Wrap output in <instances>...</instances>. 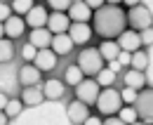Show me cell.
Here are the masks:
<instances>
[{"instance_id": "6da1fadb", "label": "cell", "mask_w": 153, "mask_h": 125, "mask_svg": "<svg viewBox=\"0 0 153 125\" xmlns=\"http://www.w3.org/2000/svg\"><path fill=\"white\" fill-rule=\"evenodd\" d=\"M127 28L125 21V10H120L118 5H108L104 2L101 7L92 10V31L99 38H118Z\"/></svg>"}, {"instance_id": "7a4b0ae2", "label": "cell", "mask_w": 153, "mask_h": 125, "mask_svg": "<svg viewBox=\"0 0 153 125\" xmlns=\"http://www.w3.org/2000/svg\"><path fill=\"white\" fill-rule=\"evenodd\" d=\"M94 106H97V111H99L101 118H104V116H115L118 109L123 106L120 92H118L113 85L101 88V90H99V94H97V99H94Z\"/></svg>"}, {"instance_id": "3957f363", "label": "cell", "mask_w": 153, "mask_h": 125, "mask_svg": "<svg viewBox=\"0 0 153 125\" xmlns=\"http://www.w3.org/2000/svg\"><path fill=\"white\" fill-rule=\"evenodd\" d=\"M78 66H80V71L85 73V76H94L99 69H104L106 66V61H104V57L99 54L97 47H87V45H82V50L78 52Z\"/></svg>"}, {"instance_id": "277c9868", "label": "cell", "mask_w": 153, "mask_h": 125, "mask_svg": "<svg viewBox=\"0 0 153 125\" xmlns=\"http://www.w3.org/2000/svg\"><path fill=\"white\" fill-rule=\"evenodd\" d=\"M125 21H127V26L134 28V31H141V28H149L153 24V12L151 7H146V5H134V7H127V12H125Z\"/></svg>"}, {"instance_id": "5b68a950", "label": "cell", "mask_w": 153, "mask_h": 125, "mask_svg": "<svg viewBox=\"0 0 153 125\" xmlns=\"http://www.w3.org/2000/svg\"><path fill=\"white\" fill-rule=\"evenodd\" d=\"M99 83H97L92 76H85L80 83L76 85V99H80V102H85V104H94V99H97V94H99Z\"/></svg>"}, {"instance_id": "8992f818", "label": "cell", "mask_w": 153, "mask_h": 125, "mask_svg": "<svg viewBox=\"0 0 153 125\" xmlns=\"http://www.w3.org/2000/svg\"><path fill=\"white\" fill-rule=\"evenodd\" d=\"M71 40H73V45L78 47H82V45H87L92 36H94V31H92V26L87 24V21H71V26H68V31H66Z\"/></svg>"}, {"instance_id": "52a82bcc", "label": "cell", "mask_w": 153, "mask_h": 125, "mask_svg": "<svg viewBox=\"0 0 153 125\" xmlns=\"http://www.w3.org/2000/svg\"><path fill=\"white\" fill-rule=\"evenodd\" d=\"M42 97L47 99V102H59V99H64L66 97V90L68 85L61 80V78H47L45 83H42Z\"/></svg>"}, {"instance_id": "ba28073f", "label": "cell", "mask_w": 153, "mask_h": 125, "mask_svg": "<svg viewBox=\"0 0 153 125\" xmlns=\"http://www.w3.org/2000/svg\"><path fill=\"white\" fill-rule=\"evenodd\" d=\"M2 33H5V38H10V40H19L26 33V21H24V17L10 14V17L2 21Z\"/></svg>"}, {"instance_id": "9c48e42d", "label": "cell", "mask_w": 153, "mask_h": 125, "mask_svg": "<svg viewBox=\"0 0 153 125\" xmlns=\"http://www.w3.org/2000/svg\"><path fill=\"white\" fill-rule=\"evenodd\" d=\"M151 104H153V92L151 88L149 90H139L137 92V99H134L132 106L137 109V116H139V121H151Z\"/></svg>"}, {"instance_id": "30bf717a", "label": "cell", "mask_w": 153, "mask_h": 125, "mask_svg": "<svg viewBox=\"0 0 153 125\" xmlns=\"http://www.w3.org/2000/svg\"><path fill=\"white\" fill-rule=\"evenodd\" d=\"M57 61H59L57 54L52 52L50 47H42V50H36V57H33L31 64L45 73V71H54V69H57Z\"/></svg>"}, {"instance_id": "8fae6325", "label": "cell", "mask_w": 153, "mask_h": 125, "mask_svg": "<svg viewBox=\"0 0 153 125\" xmlns=\"http://www.w3.org/2000/svg\"><path fill=\"white\" fill-rule=\"evenodd\" d=\"M87 113H90V104H85V102H80V99H71V102L66 104V118L73 125L85 123Z\"/></svg>"}, {"instance_id": "7c38bea8", "label": "cell", "mask_w": 153, "mask_h": 125, "mask_svg": "<svg viewBox=\"0 0 153 125\" xmlns=\"http://www.w3.org/2000/svg\"><path fill=\"white\" fill-rule=\"evenodd\" d=\"M73 40H71V36L68 33H52V38H50V50L57 54V57H66V54L73 52Z\"/></svg>"}, {"instance_id": "4fadbf2b", "label": "cell", "mask_w": 153, "mask_h": 125, "mask_svg": "<svg viewBox=\"0 0 153 125\" xmlns=\"http://www.w3.org/2000/svg\"><path fill=\"white\" fill-rule=\"evenodd\" d=\"M68 26H71V19H68L66 12H50V14H47L45 28H47L50 33H66Z\"/></svg>"}, {"instance_id": "5bb4252c", "label": "cell", "mask_w": 153, "mask_h": 125, "mask_svg": "<svg viewBox=\"0 0 153 125\" xmlns=\"http://www.w3.org/2000/svg\"><path fill=\"white\" fill-rule=\"evenodd\" d=\"M47 7H42V5H33L26 14H24V21H26V28H40V26H45L47 24Z\"/></svg>"}, {"instance_id": "9a60e30c", "label": "cell", "mask_w": 153, "mask_h": 125, "mask_svg": "<svg viewBox=\"0 0 153 125\" xmlns=\"http://www.w3.org/2000/svg\"><path fill=\"white\" fill-rule=\"evenodd\" d=\"M40 83H42V71L36 69L31 61H26L19 69V85L26 88V85H40Z\"/></svg>"}, {"instance_id": "2e32d148", "label": "cell", "mask_w": 153, "mask_h": 125, "mask_svg": "<svg viewBox=\"0 0 153 125\" xmlns=\"http://www.w3.org/2000/svg\"><path fill=\"white\" fill-rule=\"evenodd\" d=\"M66 14L71 21H90L92 19V7L85 2V0H73L66 10Z\"/></svg>"}, {"instance_id": "e0dca14e", "label": "cell", "mask_w": 153, "mask_h": 125, "mask_svg": "<svg viewBox=\"0 0 153 125\" xmlns=\"http://www.w3.org/2000/svg\"><path fill=\"white\" fill-rule=\"evenodd\" d=\"M115 43H118V47L123 50V52H134V50H139L141 47V40H139V31H130V28H125L120 36L115 38Z\"/></svg>"}, {"instance_id": "ac0fdd59", "label": "cell", "mask_w": 153, "mask_h": 125, "mask_svg": "<svg viewBox=\"0 0 153 125\" xmlns=\"http://www.w3.org/2000/svg\"><path fill=\"white\" fill-rule=\"evenodd\" d=\"M21 104H24V109H36L40 106L42 102H45V97H42V90L38 88V85H26V88L21 90Z\"/></svg>"}, {"instance_id": "d6986e66", "label": "cell", "mask_w": 153, "mask_h": 125, "mask_svg": "<svg viewBox=\"0 0 153 125\" xmlns=\"http://www.w3.org/2000/svg\"><path fill=\"white\" fill-rule=\"evenodd\" d=\"M123 85L134 88V90H141V88H146V76H144V71H139V69L127 66V71L123 73Z\"/></svg>"}, {"instance_id": "ffe728a7", "label": "cell", "mask_w": 153, "mask_h": 125, "mask_svg": "<svg viewBox=\"0 0 153 125\" xmlns=\"http://www.w3.org/2000/svg\"><path fill=\"white\" fill-rule=\"evenodd\" d=\"M99 54L104 57V61H115L118 59V54H120V47H118V43H115L113 38H101V43H99Z\"/></svg>"}, {"instance_id": "44dd1931", "label": "cell", "mask_w": 153, "mask_h": 125, "mask_svg": "<svg viewBox=\"0 0 153 125\" xmlns=\"http://www.w3.org/2000/svg\"><path fill=\"white\" fill-rule=\"evenodd\" d=\"M50 38H52V33H50L45 26H40V28H31V31H28V43H31L36 50L50 47Z\"/></svg>"}, {"instance_id": "7402d4cb", "label": "cell", "mask_w": 153, "mask_h": 125, "mask_svg": "<svg viewBox=\"0 0 153 125\" xmlns=\"http://www.w3.org/2000/svg\"><path fill=\"white\" fill-rule=\"evenodd\" d=\"M127 66H132V69H139V71H144L146 66H151V52L149 50H134L130 52V64Z\"/></svg>"}, {"instance_id": "603a6c76", "label": "cell", "mask_w": 153, "mask_h": 125, "mask_svg": "<svg viewBox=\"0 0 153 125\" xmlns=\"http://www.w3.org/2000/svg\"><path fill=\"white\" fill-rule=\"evenodd\" d=\"M92 78L99 83V88H108V85H115V80H118V71H113L111 66H104V69H99Z\"/></svg>"}, {"instance_id": "cb8c5ba5", "label": "cell", "mask_w": 153, "mask_h": 125, "mask_svg": "<svg viewBox=\"0 0 153 125\" xmlns=\"http://www.w3.org/2000/svg\"><path fill=\"white\" fill-rule=\"evenodd\" d=\"M82 78H85V73L80 71V66H78V64H68V66H66V71H64V78H61V80H64L68 88H76Z\"/></svg>"}, {"instance_id": "d4e9b609", "label": "cell", "mask_w": 153, "mask_h": 125, "mask_svg": "<svg viewBox=\"0 0 153 125\" xmlns=\"http://www.w3.org/2000/svg\"><path fill=\"white\" fill-rule=\"evenodd\" d=\"M14 59V40L10 38H0V64H10Z\"/></svg>"}, {"instance_id": "484cf974", "label": "cell", "mask_w": 153, "mask_h": 125, "mask_svg": "<svg viewBox=\"0 0 153 125\" xmlns=\"http://www.w3.org/2000/svg\"><path fill=\"white\" fill-rule=\"evenodd\" d=\"M118 118H120V123H134V121H139V116H137V109L132 104H123V106L118 109V113H115Z\"/></svg>"}, {"instance_id": "4316f807", "label": "cell", "mask_w": 153, "mask_h": 125, "mask_svg": "<svg viewBox=\"0 0 153 125\" xmlns=\"http://www.w3.org/2000/svg\"><path fill=\"white\" fill-rule=\"evenodd\" d=\"M2 111H5V116L10 121H14V118H19V113L24 111V104H21V99H7V104L2 106Z\"/></svg>"}, {"instance_id": "83f0119b", "label": "cell", "mask_w": 153, "mask_h": 125, "mask_svg": "<svg viewBox=\"0 0 153 125\" xmlns=\"http://www.w3.org/2000/svg\"><path fill=\"white\" fill-rule=\"evenodd\" d=\"M33 5H36V0H10V10H12V14H19V17H24Z\"/></svg>"}, {"instance_id": "f1b7e54d", "label": "cell", "mask_w": 153, "mask_h": 125, "mask_svg": "<svg viewBox=\"0 0 153 125\" xmlns=\"http://www.w3.org/2000/svg\"><path fill=\"white\" fill-rule=\"evenodd\" d=\"M45 2H47V10H52V12H66L73 0H45Z\"/></svg>"}, {"instance_id": "f546056e", "label": "cell", "mask_w": 153, "mask_h": 125, "mask_svg": "<svg viewBox=\"0 0 153 125\" xmlns=\"http://www.w3.org/2000/svg\"><path fill=\"white\" fill-rule=\"evenodd\" d=\"M137 92L139 90H134V88H125L120 90V99H123V104H134V99H137Z\"/></svg>"}, {"instance_id": "4dcf8cb0", "label": "cell", "mask_w": 153, "mask_h": 125, "mask_svg": "<svg viewBox=\"0 0 153 125\" xmlns=\"http://www.w3.org/2000/svg\"><path fill=\"white\" fill-rule=\"evenodd\" d=\"M139 40H141V47H149V50H151V43H153V31H151V26L139 31Z\"/></svg>"}, {"instance_id": "1f68e13d", "label": "cell", "mask_w": 153, "mask_h": 125, "mask_svg": "<svg viewBox=\"0 0 153 125\" xmlns=\"http://www.w3.org/2000/svg\"><path fill=\"white\" fill-rule=\"evenodd\" d=\"M21 57H24V61H33V57H36V47H33L31 43H26V45L21 47Z\"/></svg>"}, {"instance_id": "d6a6232c", "label": "cell", "mask_w": 153, "mask_h": 125, "mask_svg": "<svg viewBox=\"0 0 153 125\" xmlns=\"http://www.w3.org/2000/svg\"><path fill=\"white\" fill-rule=\"evenodd\" d=\"M12 14V10H10V5L7 2H0V21H5V19Z\"/></svg>"}, {"instance_id": "836d02e7", "label": "cell", "mask_w": 153, "mask_h": 125, "mask_svg": "<svg viewBox=\"0 0 153 125\" xmlns=\"http://www.w3.org/2000/svg\"><path fill=\"white\" fill-rule=\"evenodd\" d=\"M85 123H87V125H101V116H92V113H87Z\"/></svg>"}, {"instance_id": "e575fe53", "label": "cell", "mask_w": 153, "mask_h": 125, "mask_svg": "<svg viewBox=\"0 0 153 125\" xmlns=\"http://www.w3.org/2000/svg\"><path fill=\"white\" fill-rule=\"evenodd\" d=\"M85 2H87L92 10H97V7H101V5H104V0H85Z\"/></svg>"}, {"instance_id": "d590c367", "label": "cell", "mask_w": 153, "mask_h": 125, "mask_svg": "<svg viewBox=\"0 0 153 125\" xmlns=\"http://www.w3.org/2000/svg\"><path fill=\"white\" fill-rule=\"evenodd\" d=\"M120 2H123V5H127V7H134V5H139L141 0H120Z\"/></svg>"}, {"instance_id": "8d00e7d4", "label": "cell", "mask_w": 153, "mask_h": 125, "mask_svg": "<svg viewBox=\"0 0 153 125\" xmlns=\"http://www.w3.org/2000/svg\"><path fill=\"white\" fill-rule=\"evenodd\" d=\"M7 99H10V97H7L5 92H0V109H2V106H5V104H7Z\"/></svg>"}, {"instance_id": "74e56055", "label": "cell", "mask_w": 153, "mask_h": 125, "mask_svg": "<svg viewBox=\"0 0 153 125\" xmlns=\"http://www.w3.org/2000/svg\"><path fill=\"white\" fill-rule=\"evenodd\" d=\"M7 121H10V118H7V116H5V111L0 109V125H7Z\"/></svg>"}, {"instance_id": "f35d334b", "label": "cell", "mask_w": 153, "mask_h": 125, "mask_svg": "<svg viewBox=\"0 0 153 125\" xmlns=\"http://www.w3.org/2000/svg\"><path fill=\"white\" fill-rule=\"evenodd\" d=\"M104 2H108V5H120V0H104Z\"/></svg>"}, {"instance_id": "ab89813d", "label": "cell", "mask_w": 153, "mask_h": 125, "mask_svg": "<svg viewBox=\"0 0 153 125\" xmlns=\"http://www.w3.org/2000/svg\"><path fill=\"white\" fill-rule=\"evenodd\" d=\"M2 36H5V33H2V21H0V38H2Z\"/></svg>"}]
</instances>
